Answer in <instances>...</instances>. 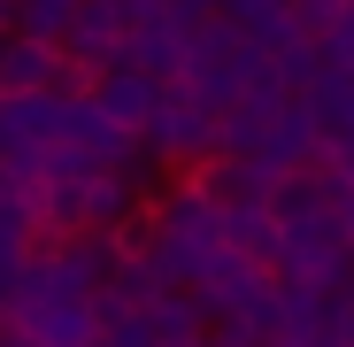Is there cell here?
Segmentation results:
<instances>
[{
	"label": "cell",
	"instance_id": "obj_1",
	"mask_svg": "<svg viewBox=\"0 0 354 347\" xmlns=\"http://www.w3.org/2000/svg\"><path fill=\"white\" fill-rule=\"evenodd\" d=\"M54 39H8L0 46V100H16V93H46L54 85Z\"/></svg>",
	"mask_w": 354,
	"mask_h": 347
}]
</instances>
